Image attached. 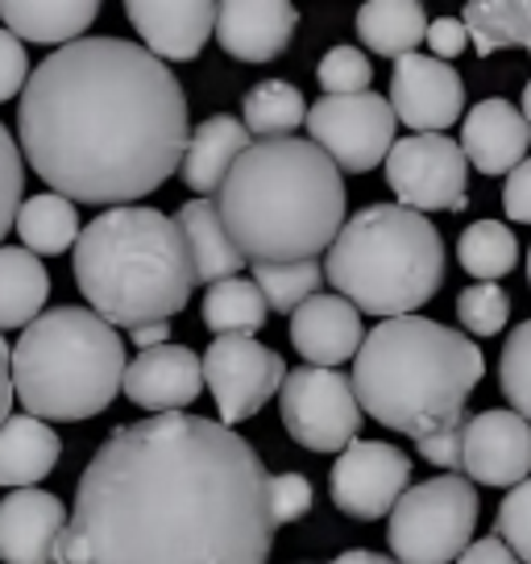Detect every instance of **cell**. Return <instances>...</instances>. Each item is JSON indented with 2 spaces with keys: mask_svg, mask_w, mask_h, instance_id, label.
Returning a JSON list of instances; mask_svg holds the SVG:
<instances>
[{
  "mask_svg": "<svg viewBox=\"0 0 531 564\" xmlns=\"http://www.w3.org/2000/svg\"><path fill=\"white\" fill-rule=\"evenodd\" d=\"M213 204L237 253L253 265L316 262L345 229L340 171L303 138L253 141Z\"/></svg>",
  "mask_w": 531,
  "mask_h": 564,
  "instance_id": "277c9868",
  "label": "cell"
},
{
  "mask_svg": "<svg viewBox=\"0 0 531 564\" xmlns=\"http://www.w3.org/2000/svg\"><path fill=\"white\" fill-rule=\"evenodd\" d=\"M357 34L366 51L399 63L427 37V13L420 0H370L357 9Z\"/></svg>",
  "mask_w": 531,
  "mask_h": 564,
  "instance_id": "4316f807",
  "label": "cell"
},
{
  "mask_svg": "<svg viewBox=\"0 0 531 564\" xmlns=\"http://www.w3.org/2000/svg\"><path fill=\"white\" fill-rule=\"evenodd\" d=\"M457 564H523V561H519L498 535H481L478 544H469L465 552H460Z\"/></svg>",
  "mask_w": 531,
  "mask_h": 564,
  "instance_id": "7bdbcfd3",
  "label": "cell"
},
{
  "mask_svg": "<svg viewBox=\"0 0 531 564\" xmlns=\"http://www.w3.org/2000/svg\"><path fill=\"white\" fill-rule=\"evenodd\" d=\"M124 18L159 63H192L216 34V4L208 0H129Z\"/></svg>",
  "mask_w": 531,
  "mask_h": 564,
  "instance_id": "2e32d148",
  "label": "cell"
},
{
  "mask_svg": "<svg viewBox=\"0 0 531 564\" xmlns=\"http://www.w3.org/2000/svg\"><path fill=\"white\" fill-rule=\"evenodd\" d=\"M460 21L478 54L511 51V46L531 54V0H469Z\"/></svg>",
  "mask_w": 531,
  "mask_h": 564,
  "instance_id": "83f0119b",
  "label": "cell"
},
{
  "mask_svg": "<svg viewBox=\"0 0 531 564\" xmlns=\"http://www.w3.org/2000/svg\"><path fill=\"white\" fill-rule=\"evenodd\" d=\"M390 112L415 133H444L465 112V84L453 63L432 54H403L390 75Z\"/></svg>",
  "mask_w": 531,
  "mask_h": 564,
  "instance_id": "5bb4252c",
  "label": "cell"
},
{
  "mask_svg": "<svg viewBox=\"0 0 531 564\" xmlns=\"http://www.w3.org/2000/svg\"><path fill=\"white\" fill-rule=\"evenodd\" d=\"M495 535L511 547L523 564H531V477L519 481L495 514Z\"/></svg>",
  "mask_w": 531,
  "mask_h": 564,
  "instance_id": "8d00e7d4",
  "label": "cell"
},
{
  "mask_svg": "<svg viewBox=\"0 0 531 564\" xmlns=\"http://www.w3.org/2000/svg\"><path fill=\"white\" fill-rule=\"evenodd\" d=\"M249 145V133L241 121H232L225 112H216L208 121H199V129L192 133L187 141V154H183V183L192 187L199 199H208L213 192H220V183L229 178L232 162L246 154Z\"/></svg>",
  "mask_w": 531,
  "mask_h": 564,
  "instance_id": "603a6c76",
  "label": "cell"
},
{
  "mask_svg": "<svg viewBox=\"0 0 531 564\" xmlns=\"http://www.w3.org/2000/svg\"><path fill=\"white\" fill-rule=\"evenodd\" d=\"M124 370L121 336L91 307L42 312L13 345V394L42 423L100 415L121 394Z\"/></svg>",
  "mask_w": 531,
  "mask_h": 564,
  "instance_id": "52a82bcc",
  "label": "cell"
},
{
  "mask_svg": "<svg viewBox=\"0 0 531 564\" xmlns=\"http://www.w3.org/2000/svg\"><path fill=\"white\" fill-rule=\"evenodd\" d=\"M457 319L465 333L498 336L511 319V295L498 282H474L457 295Z\"/></svg>",
  "mask_w": 531,
  "mask_h": 564,
  "instance_id": "e575fe53",
  "label": "cell"
},
{
  "mask_svg": "<svg viewBox=\"0 0 531 564\" xmlns=\"http://www.w3.org/2000/svg\"><path fill=\"white\" fill-rule=\"evenodd\" d=\"M100 18L96 0H0V21L18 42L72 46Z\"/></svg>",
  "mask_w": 531,
  "mask_h": 564,
  "instance_id": "7402d4cb",
  "label": "cell"
},
{
  "mask_svg": "<svg viewBox=\"0 0 531 564\" xmlns=\"http://www.w3.org/2000/svg\"><path fill=\"white\" fill-rule=\"evenodd\" d=\"M387 544L394 564H448L474 544L478 486L460 474H441L408 486L387 514Z\"/></svg>",
  "mask_w": 531,
  "mask_h": 564,
  "instance_id": "ba28073f",
  "label": "cell"
},
{
  "mask_svg": "<svg viewBox=\"0 0 531 564\" xmlns=\"http://www.w3.org/2000/svg\"><path fill=\"white\" fill-rule=\"evenodd\" d=\"M246 133L262 141L291 138L303 121H307V100L295 84L286 79H266L258 88L246 91Z\"/></svg>",
  "mask_w": 531,
  "mask_h": 564,
  "instance_id": "4dcf8cb0",
  "label": "cell"
},
{
  "mask_svg": "<svg viewBox=\"0 0 531 564\" xmlns=\"http://www.w3.org/2000/svg\"><path fill=\"white\" fill-rule=\"evenodd\" d=\"M444 262V241L427 216L399 204H370L337 232L324 279L357 312L399 319L441 291Z\"/></svg>",
  "mask_w": 531,
  "mask_h": 564,
  "instance_id": "8992f818",
  "label": "cell"
},
{
  "mask_svg": "<svg viewBox=\"0 0 531 564\" xmlns=\"http://www.w3.org/2000/svg\"><path fill=\"white\" fill-rule=\"evenodd\" d=\"M361 340H366L361 312L340 295H312L291 312V345L316 370H337L340 361L357 357Z\"/></svg>",
  "mask_w": 531,
  "mask_h": 564,
  "instance_id": "ffe728a7",
  "label": "cell"
},
{
  "mask_svg": "<svg viewBox=\"0 0 531 564\" xmlns=\"http://www.w3.org/2000/svg\"><path fill=\"white\" fill-rule=\"evenodd\" d=\"M457 258L465 265V274H474L478 282H498L519 262V241L502 220H478L460 232Z\"/></svg>",
  "mask_w": 531,
  "mask_h": 564,
  "instance_id": "1f68e13d",
  "label": "cell"
},
{
  "mask_svg": "<svg viewBox=\"0 0 531 564\" xmlns=\"http://www.w3.org/2000/svg\"><path fill=\"white\" fill-rule=\"evenodd\" d=\"M266 319H270V307L253 279L237 274V279L208 286V295H204V324L216 336H258Z\"/></svg>",
  "mask_w": 531,
  "mask_h": 564,
  "instance_id": "f546056e",
  "label": "cell"
},
{
  "mask_svg": "<svg viewBox=\"0 0 531 564\" xmlns=\"http://www.w3.org/2000/svg\"><path fill=\"white\" fill-rule=\"evenodd\" d=\"M25 84H30V54H25L18 37L0 25V105L21 96Z\"/></svg>",
  "mask_w": 531,
  "mask_h": 564,
  "instance_id": "ab89813d",
  "label": "cell"
},
{
  "mask_svg": "<svg viewBox=\"0 0 531 564\" xmlns=\"http://www.w3.org/2000/svg\"><path fill=\"white\" fill-rule=\"evenodd\" d=\"M307 511H312V481L307 477L303 474L270 477V514H274V528L300 523Z\"/></svg>",
  "mask_w": 531,
  "mask_h": 564,
  "instance_id": "f35d334b",
  "label": "cell"
},
{
  "mask_svg": "<svg viewBox=\"0 0 531 564\" xmlns=\"http://www.w3.org/2000/svg\"><path fill=\"white\" fill-rule=\"evenodd\" d=\"M519 112H523V121L531 124V84L523 88V108H519Z\"/></svg>",
  "mask_w": 531,
  "mask_h": 564,
  "instance_id": "7dc6e473",
  "label": "cell"
},
{
  "mask_svg": "<svg viewBox=\"0 0 531 564\" xmlns=\"http://www.w3.org/2000/svg\"><path fill=\"white\" fill-rule=\"evenodd\" d=\"M427 51L432 58H441V63H453L457 54H465L469 46V34H465V21L460 18H441V21H427Z\"/></svg>",
  "mask_w": 531,
  "mask_h": 564,
  "instance_id": "60d3db41",
  "label": "cell"
},
{
  "mask_svg": "<svg viewBox=\"0 0 531 564\" xmlns=\"http://www.w3.org/2000/svg\"><path fill=\"white\" fill-rule=\"evenodd\" d=\"M204 387V370H199V352L183 349V345H159L145 349L129 361L121 390L129 403L142 411H159V415H175L183 406H192Z\"/></svg>",
  "mask_w": 531,
  "mask_h": 564,
  "instance_id": "ac0fdd59",
  "label": "cell"
},
{
  "mask_svg": "<svg viewBox=\"0 0 531 564\" xmlns=\"http://www.w3.org/2000/svg\"><path fill=\"white\" fill-rule=\"evenodd\" d=\"M21 232V249L30 253H67L79 241V216H75V204L63 199V195H34V199H21L18 225Z\"/></svg>",
  "mask_w": 531,
  "mask_h": 564,
  "instance_id": "f1b7e54d",
  "label": "cell"
},
{
  "mask_svg": "<svg viewBox=\"0 0 531 564\" xmlns=\"http://www.w3.org/2000/svg\"><path fill=\"white\" fill-rule=\"evenodd\" d=\"M51 295V274L30 249L0 246V333L30 328Z\"/></svg>",
  "mask_w": 531,
  "mask_h": 564,
  "instance_id": "484cf974",
  "label": "cell"
},
{
  "mask_svg": "<svg viewBox=\"0 0 531 564\" xmlns=\"http://www.w3.org/2000/svg\"><path fill=\"white\" fill-rule=\"evenodd\" d=\"M502 208L514 225H531V159H523L507 175V187H502Z\"/></svg>",
  "mask_w": 531,
  "mask_h": 564,
  "instance_id": "b9f144b4",
  "label": "cell"
},
{
  "mask_svg": "<svg viewBox=\"0 0 531 564\" xmlns=\"http://www.w3.org/2000/svg\"><path fill=\"white\" fill-rule=\"evenodd\" d=\"M279 411L291 441L303 444L307 453H345L361 427L354 382L345 373L316 370V366L286 373L279 390Z\"/></svg>",
  "mask_w": 531,
  "mask_h": 564,
  "instance_id": "9c48e42d",
  "label": "cell"
},
{
  "mask_svg": "<svg viewBox=\"0 0 531 564\" xmlns=\"http://www.w3.org/2000/svg\"><path fill=\"white\" fill-rule=\"evenodd\" d=\"M387 183L399 195V208L411 212H465L469 162L460 145L444 133H411L394 141L387 154Z\"/></svg>",
  "mask_w": 531,
  "mask_h": 564,
  "instance_id": "8fae6325",
  "label": "cell"
},
{
  "mask_svg": "<svg viewBox=\"0 0 531 564\" xmlns=\"http://www.w3.org/2000/svg\"><path fill=\"white\" fill-rule=\"evenodd\" d=\"M75 282L108 328L133 333L145 324H171L187 307L195 265L171 216L129 204L100 212L79 229Z\"/></svg>",
  "mask_w": 531,
  "mask_h": 564,
  "instance_id": "5b68a950",
  "label": "cell"
},
{
  "mask_svg": "<svg viewBox=\"0 0 531 564\" xmlns=\"http://www.w3.org/2000/svg\"><path fill=\"white\" fill-rule=\"evenodd\" d=\"M531 150V124L523 121V112L490 96L481 105L469 108L465 129H460V154L469 166H478L481 175H511L519 162L528 159Z\"/></svg>",
  "mask_w": 531,
  "mask_h": 564,
  "instance_id": "44dd1931",
  "label": "cell"
},
{
  "mask_svg": "<svg viewBox=\"0 0 531 564\" xmlns=\"http://www.w3.org/2000/svg\"><path fill=\"white\" fill-rule=\"evenodd\" d=\"M460 477L474 486H519L531 477V423L514 411H481L460 427Z\"/></svg>",
  "mask_w": 531,
  "mask_h": 564,
  "instance_id": "9a60e30c",
  "label": "cell"
},
{
  "mask_svg": "<svg viewBox=\"0 0 531 564\" xmlns=\"http://www.w3.org/2000/svg\"><path fill=\"white\" fill-rule=\"evenodd\" d=\"M133 345L138 349H159V345H171V324H145V328H133Z\"/></svg>",
  "mask_w": 531,
  "mask_h": 564,
  "instance_id": "f6af8a7d",
  "label": "cell"
},
{
  "mask_svg": "<svg viewBox=\"0 0 531 564\" xmlns=\"http://www.w3.org/2000/svg\"><path fill=\"white\" fill-rule=\"evenodd\" d=\"M13 349L4 345V336H0V423L13 415Z\"/></svg>",
  "mask_w": 531,
  "mask_h": 564,
  "instance_id": "ee69618b",
  "label": "cell"
},
{
  "mask_svg": "<svg viewBox=\"0 0 531 564\" xmlns=\"http://www.w3.org/2000/svg\"><path fill=\"white\" fill-rule=\"evenodd\" d=\"M528 282H531V249H528Z\"/></svg>",
  "mask_w": 531,
  "mask_h": 564,
  "instance_id": "c3c4849f",
  "label": "cell"
},
{
  "mask_svg": "<svg viewBox=\"0 0 531 564\" xmlns=\"http://www.w3.org/2000/svg\"><path fill=\"white\" fill-rule=\"evenodd\" d=\"M328 564H394L390 556H382V552H366V547H354V552H340L337 561Z\"/></svg>",
  "mask_w": 531,
  "mask_h": 564,
  "instance_id": "bcb514c9",
  "label": "cell"
},
{
  "mask_svg": "<svg viewBox=\"0 0 531 564\" xmlns=\"http://www.w3.org/2000/svg\"><path fill=\"white\" fill-rule=\"evenodd\" d=\"M67 531L63 498L46 490H13L0 502V561L4 564H54L58 535Z\"/></svg>",
  "mask_w": 531,
  "mask_h": 564,
  "instance_id": "d6986e66",
  "label": "cell"
},
{
  "mask_svg": "<svg viewBox=\"0 0 531 564\" xmlns=\"http://www.w3.org/2000/svg\"><path fill=\"white\" fill-rule=\"evenodd\" d=\"M300 9L286 0H229L216 4V42L241 63H274L291 46Z\"/></svg>",
  "mask_w": 531,
  "mask_h": 564,
  "instance_id": "e0dca14e",
  "label": "cell"
},
{
  "mask_svg": "<svg viewBox=\"0 0 531 564\" xmlns=\"http://www.w3.org/2000/svg\"><path fill=\"white\" fill-rule=\"evenodd\" d=\"M498 387L507 394V403L514 406V415H523L531 423V319H523L498 357Z\"/></svg>",
  "mask_w": 531,
  "mask_h": 564,
  "instance_id": "836d02e7",
  "label": "cell"
},
{
  "mask_svg": "<svg viewBox=\"0 0 531 564\" xmlns=\"http://www.w3.org/2000/svg\"><path fill=\"white\" fill-rule=\"evenodd\" d=\"M253 282L262 291L270 312L291 316L295 307L319 295L324 286V265L319 262H286V265H253Z\"/></svg>",
  "mask_w": 531,
  "mask_h": 564,
  "instance_id": "d6a6232c",
  "label": "cell"
},
{
  "mask_svg": "<svg viewBox=\"0 0 531 564\" xmlns=\"http://www.w3.org/2000/svg\"><path fill=\"white\" fill-rule=\"evenodd\" d=\"M175 225H178V232H183V241H187V253H192L195 282L216 286V282L241 274L246 258L237 253L232 237L225 232V220H220V212H216L213 199H187V204L178 208Z\"/></svg>",
  "mask_w": 531,
  "mask_h": 564,
  "instance_id": "d4e9b609",
  "label": "cell"
},
{
  "mask_svg": "<svg viewBox=\"0 0 531 564\" xmlns=\"http://www.w3.org/2000/svg\"><path fill=\"white\" fill-rule=\"evenodd\" d=\"M274 531L253 444L175 411L124 423L96 448L54 564H266Z\"/></svg>",
  "mask_w": 531,
  "mask_h": 564,
  "instance_id": "6da1fadb",
  "label": "cell"
},
{
  "mask_svg": "<svg viewBox=\"0 0 531 564\" xmlns=\"http://www.w3.org/2000/svg\"><path fill=\"white\" fill-rule=\"evenodd\" d=\"M481 373L486 357L465 333L424 316H399L366 333L349 382L370 420L411 436L424 460L460 474L465 403Z\"/></svg>",
  "mask_w": 531,
  "mask_h": 564,
  "instance_id": "3957f363",
  "label": "cell"
},
{
  "mask_svg": "<svg viewBox=\"0 0 531 564\" xmlns=\"http://www.w3.org/2000/svg\"><path fill=\"white\" fill-rule=\"evenodd\" d=\"M21 187H25V166H21V145L13 133L0 124V246L4 232L18 225L21 212Z\"/></svg>",
  "mask_w": 531,
  "mask_h": 564,
  "instance_id": "74e56055",
  "label": "cell"
},
{
  "mask_svg": "<svg viewBox=\"0 0 531 564\" xmlns=\"http://www.w3.org/2000/svg\"><path fill=\"white\" fill-rule=\"evenodd\" d=\"M199 370L225 427L253 420L286 382V361L253 336H216L199 357Z\"/></svg>",
  "mask_w": 531,
  "mask_h": 564,
  "instance_id": "7c38bea8",
  "label": "cell"
},
{
  "mask_svg": "<svg viewBox=\"0 0 531 564\" xmlns=\"http://www.w3.org/2000/svg\"><path fill=\"white\" fill-rule=\"evenodd\" d=\"M411 457L387 441H354L333 465L328 490L333 507L349 519L373 523L394 511V502L408 494Z\"/></svg>",
  "mask_w": 531,
  "mask_h": 564,
  "instance_id": "4fadbf2b",
  "label": "cell"
},
{
  "mask_svg": "<svg viewBox=\"0 0 531 564\" xmlns=\"http://www.w3.org/2000/svg\"><path fill=\"white\" fill-rule=\"evenodd\" d=\"M307 133L312 145H319L337 171L345 175H366L378 162H387L394 145V112L390 100L378 91L361 96H324L307 108Z\"/></svg>",
  "mask_w": 531,
  "mask_h": 564,
  "instance_id": "30bf717a",
  "label": "cell"
},
{
  "mask_svg": "<svg viewBox=\"0 0 531 564\" xmlns=\"http://www.w3.org/2000/svg\"><path fill=\"white\" fill-rule=\"evenodd\" d=\"M58 432L34 415H9L0 423V486L34 490V481L58 465Z\"/></svg>",
  "mask_w": 531,
  "mask_h": 564,
  "instance_id": "cb8c5ba5",
  "label": "cell"
},
{
  "mask_svg": "<svg viewBox=\"0 0 531 564\" xmlns=\"http://www.w3.org/2000/svg\"><path fill=\"white\" fill-rule=\"evenodd\" d=\"M316 79L319 88H324V96H361L373 84V67L370 58H366V51H357V46H333V51L319 58Z\"/></svg>",
  "mask_w": 531,
  "mask_h": 564,
  "instance_id": "d590c367",
  "label": "cell"
},
{
  "mask_svg": "<svg viewBox=\"0 0 531 564\" xmlns=\"http://www.w3.org/2000/svg\"><path fill=\"white\" fill-rule=\"evenodd\" d=\"M18 138L54 195L129 208L183 166L187 96L145 46L79 37L34 67L21 91Z\"/></svg>",
  "mask_w": 531,
  "mask_h": 564,
  "instance_id": "7a4b0ae2",
  "label": "cell"
}]
</instances>
